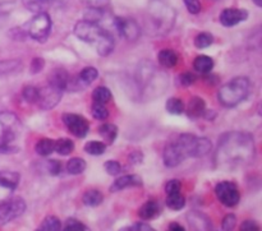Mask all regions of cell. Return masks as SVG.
I'll return each mask as SVG.
<instances>
[{
  "label": "cell",
  "mask_w": 262,
  "mask_h": 231,
  "mask_svg": "<svg viewBox=\"0 0 262 231\" xmlns=\"http://www.w3.org/2000/svg\"><path fill=\"white\" fill-rule=\"evenodd\" d=\"M255 156V141L250 133L228 132L220 137L215 164L227 169L247 165Z\"/></svg>",
  "instance_id": "1"
},
{
  "label": "cell",
  "mask_w": 262,
  "mask_h": 231,
  "mask_svg": "<svg viewBox=\"0 0 262 231\" xmlns=\"http://www.w3.org/2000/svg\"><path fill=\"white\" fill-rule=\"evenodd\" d=\"M211 141L194 134L178 135L164 148V164L168 168H176L189 157H202L211 151Z\"/></svg>",
  "instance_id": "2"
},
{
  "label": "cell",
  "mask_w": 262,
  "mask_h": 231,
  "mask_svg": "<svg viewBox=\"0 0 262 231\" xmlns=\"http://www.w3.org/2000/svg\"><path fill=\"white\" fill-rule=\"evenodd\" d=\"M74 35L79 40L95 46L100 56L110 55L114 50L115 41L113 35L97 23L86 19L79 20L74 26Z\"/></svg>",
  "instance_id": "3"
},
{
  "label": "cell",
  "mask_w": 262,
  "mask_h": 231,
  "mask_svg": "<svg viewBox=\"0 0 262 231\" xmlns=\"http://www.w3.org/2000/svg\"><path fill=\"white\" fill-rule=\"evenodd\" d=\"M251 91V82L246 77H237L225 83L217 94V100L224 107H235L246 100Z\"/></svg>",
  "instance_id": "4"
},
{
  "label": "cell",
  "mask_w": 262,
  "mask_h": 231,
  "mask_svg": "<svg viewBox=\"0 0 262 231\" xmlns=\"http://www.w3.org/2000/svg\"><path fill=\"white\" fill-rule=\"evenodd\" d=\"M22 123L18 117L9 111H0V153L15 152L12 143L19 138Z\"/></svg>",
  "instance_id": "5"
},
{
  "label": "cell",
  "mask_w": 262,
  "mask_h": 231,
  "mask_svg": "<svg viewBox=\"0 0 262 231\" xmlns=\"http://www.w3.org/2000/svg\"><path fill=\"white\" fill-rule=\"evenodd\" d=\"M51 31L50 15L46 12L36 13L27 23H26V33L32 40L38 42H45Z\"/></svg>",
  "instance_id": "6"
},
{
  "label": "cell",
  "mask_w": 262,
  "mask_h": 231,
  "mask_svg": "<svg viewBox=\"0 0 262 231\" xmlns=\"http://www.w3.org/2000/svg\"><path fill=\"white\" fill-rule=\"evenodd\" d=\"M215 194L222 204L225 207H235L241 201V193L238 187L232 181H220L215 187Z\"/></svg>",
  "instance_id": "7"
},
{
  "label": "cell",
  "mask_w": 262,
  "mask_h": 231,
  "mask_svg": "<svg viewBox=\"0 0 262 231\" xmlns=\"http://www.w3.org/2000/svg\"><path fill=\"white\" fill-rule=\"evenodd\" d=\"M26 211V202L22 198H10L0 204V226L22 216Z\"/></svg>",
  "instance_id": "8"
},
{
  "label": "cell",
  "mask_w": 262,
  "mask_h": 231,
  "mask_svg": "<svg viewBox=\"0 0 262 231\" xmlns=\"http://www.w3.org/2000/svg\"><path fill=\"white\" fill-rule=\"evenodd\" d=\"M19 184V174L15 171H0V204L12 198Z\"/></svg>",
  "instance_id": "9"
},
{
  "label": "cell",
  "mask_w": 262,
  "mask_h": 231,
  "mask_svg": "<svg viewBox=\"0 0 262 231\" xmlns=\"http://www.w3.org/2000/svg\"><path fill=\"white\" fill-rule=\"evenodd\" d=\"M61 95H63V91L48 84L46 87L38 88L37 101H36V104L38 105L40 109L51 110L59 104V101L61 100Z\"/></svg>",
  "instance_id": "10"
},
{
  "label": "cell",
  "mask_w": 262,
  "mask_h": 231,
  "mask_svg": "<svg viewBox=\"0 0 262 231\" xmlns=\"http://www.w3.org/2000/svg\"><path fill=\"white\" fill-rule=\"evenodd\" d=\"M63 123L67 127V129L72 133L73 135L78 138H84L90 130V124L87 119H84L82 115L79 114H64L63 115Z\"/></svg>",
  "instance_id": "11"
},
{
  "label": "cell",
  "mask_w": 262,
  "mask_h": 231,
  "mask_svg": "<svg viewBox=\"0 0 262 231\" xmlns=\"http://www.w3.org/2000/svg\"><path fill=\"white\" fill-rule=\"evenodd\" d=\"M114 27L117 32L127 41H136L140 37V27H138L137 22L132 18L115 17Z\"/></svg>",
  "instance_id": "12"
},
{
  "label": "cell",
  "mask_w": 262,
  "mask_h": 231,
  "mask_svg": "<svg viewBox=\"0 0 262 231\" xmlns=\"http://www.w3.org/2000/svg\"><path fill=\"white\" fill-rule=\"evenodd\" d=\"M248 13L245 9H237V8H227L220 13V23L224 27H234L238 23L247 19Z\"/></svg>",
  "instance_id": "13"
},
{
  "label": "cell",
  "mask_w": 262,
  "mask_h": 231,
  "mask_svg": "<svg viewBox=\"0 0 262 231\" xmlns=\"http://www.w3.org/2000/svg\"><path fill=\"white\" fill-rule=\"evenodd\" d=\"M189 225L193 231H214L212 230V222L206 215L199 211H192L187 215Z\"/></svg>",
  "instance_id": "14"
},
{
  "label": "cell",
  "mask_w": 262,
  "mask_h": 231,
  "mask_svg": "<svg viewBox=\"0 0 262 231\" xmlns=\"http://www.w3.org/2000/svg\"><path fill=\"white\" fill-rule=\"evenodd\" d=\"M133 187H142V179L138 175H124L119 176L114 180V183L110 187V192L115 193V192L123 191L127 188H133Z\"/></svg>",
  "instance_id": "15"
},
{
  "label": "cell",
  "mask_w": 262,
  "mask_h": 231,
  "mask_svg": "<svg viewBox=\"0 0 262 231\" xmlns=\"http://www.w3.org/2000/svg\"><path fill=\"white\" fill-rule=\"evenodd\" d=\"M161 209L160 204L156 201H147L146 203L142 204L140 210H138V216L142 220L150 221V220H155L160 216Z\"/></svg>",
  "instance_id": "16"
},
{
  "label": "cell",
  "mask_w": 262,
  "mask_h": 231,
  "mask_svg": "<svg viewBox=\"0 0 262 231\" xmlns=\"http://www.w3.org/2000/svg\"><path fill=\"white\" fill-rule=\"evenodd\" d=\"M69 74L66 69L58 68L55 71L51 72L50 77H49V84L55 88L60 89V91H66L67 86H68Z\"/></svg>",
  "instance_id": "17"
},
{
  "label": "cell",
  "mask_w": 262,
  "mask_h": 231,
  "mask_svg": "<svg viewBox=\"0 0 262 231\" xmlns=\"http://www.w3.org/2000/svg\"><path fill=\"white\" fill-rule=\"evenodd\" d=\"M205 110H206V104H205L204 100L201 97L194 96L189 100L186 112L188 115V118H191V119H199V118L204 117Z\"/></svg>",
  "instance_id": "18"
},
{
  "label": "cell",
  "mask_w": 262,
  "mask_h": 231,
  "mask_svg": "<svg viewBox=\"0 0 262 231\" xmlns=\"http://www.w3.org/2000/svg\"><path fill=\"white\" fill-rule=\"evenodd\" d=\"M158 60L159 64L164 68H174V66L178 64V54L176 53L174 50L171 49H164L159 53L158 55Z\"/></svg>",
  "instance_id": "19"
},
{
  "label": "cell",
  "mask_w": 262,
  "mask_h": 231,
  "mask_svg": "<svg viewBox=\"0 0 262 231\" xmlns=\"http://www.w3.org/2000/svg\"><path fill=\"white\" fill-rule=\"evenodd\" d=\"M193 66L196 69V72L202 74H207L212 71L214 68V60H212L210 56L206 55H200L194 59Z\"/></svg>",
  "instance_id": "20"
},
{
  "label": "cell",
  "mask_w": 262,
  "mask_h": 231,
  "mask_svg": "<svg viewBox=\"0 0 262 231\" xmlns=\"http://www.w3.org/2000/svg\"><path fill=\"white\" fill-rule=\"evenodd\" d=\"M82 201L87 207H97L102 203L104 201V196L97 189H90L82 197Z\"/></svg>",
  "instance_id": "21"
},
{
  "label": "cell",
  "mask_w": 262,
  "mask_h": 231,
  "mask_svg": "<svg viewBox=\"0 0 262 231\" xmlns=\"http://www.w3.org/2000/svg\"><path fill=\"white\" fill-rule=\"evenodd\" d=\"M166 206L173 211H181L186 206V198L181 192L177 193H170L166 197Z\"/></svg>",
  "instance_id": "22"
},
{
  "label": "cell",
  "mask_w": 262,
  "mask_h": 231,
  "mask_svg": "<svg viewBox=\"0 0 262 231\" xmlns=\"http://www.w3.org/2000/svg\"><path fill=\"white\" fill-rule=\"evenodd\" d=\"M23 5L33 13L45 12L54 3V0H22Z\"/></svg>",
  "instance_id": "23"
},
{
  "label": "cell",
  "mask_w": 262,
  "mask_h": 231,
  "mask_svg": "<svg viewBox=\"0 0 262 231\" xmlns=\"http://www.w3.org/2000/svg\"><path fill=\"white\" fill-rule=\"evenodd\" d=\"M54 150H55V141L49 140V138H42V140H40L36 143L35 151L40 156H43V157L51 155Z\"/></svg>",
  "instance_id": "24"
},
{
  "label": "cell",
  "mask_w": 262,
  "mask_h": 231,
  "mask_svg": "<svg viewBox=\"0 0 262 231\" xmlns=\"http://www.w3.org/2000/svg\"><path fill=\"white\" fill-rule=\"evenodd\" d=\"M60 221L55 216H48L42 220L35 231H60Z\"/></svg>",
  "instance_id": "25"
},
{
  "label": "cell",
  "mask_w": 262,
  "mask_h": 231,
  "mask_svg": "<svg viewBox=\"0 0 262 231\" xmlns=\"http://www.w3.org/2000/svg\"><path fill=\"white\" fill-rule=\"evenodd\" d=\"M84 170H86V161L79 157L71 158L67 164V171L72 175H78V174L83 173Z\"/></svg>",
  "instance_id": "26"
},
{
  "label": "cell",
  "mask_w": 262,
  "mask_h": 231,
  "mask_svg": "<svg viewBox=\"0 0 262 231\" xmlns=\"http://www.w3.org/2000/svg\"><path fill=\"white\" fill-rule=\"evenodd\" d=\"M73 150L74 143L71 140H68V138H61V140L55 141V150H54V152L59 153L61 156H66L72 153Z\"/></svg>",
  "instance_id": "27"
},
{
  "label": "cell",
  "mask_w": 262,
  "mask_h": 231,
  "mask_svg": "<svg viewBox=\"0 0 262 231\" xmlns=\"http://www.w3.org/2000/svg\"><path fill=\"white\" fill-rule=\"evenodd\" d=\"M99 133L106 142L113 143L115 141V138H117L118 128L114 124H102L99 128Z\"/></svg>",
  "instance_id": "28"
},
{
  "label": "cell",
  "mask_w": 262,
  "mask_h": 231,
  "mask_svg": "<svg viewBox=\"0 0 262 231\" xmlns=\"http://www.w3.org/2000/svg\"><path fill=\"white\" fill-rule=\"evenodd\" d=\"M110 99H112V92L106 87H97L92 92V100H94V102H97V104L105 105L107 101H110Z\"/></svg>",
  "instance_id": "29"
},
{
  "label": "cell",
  "mask_w": 262,
  "mask_h": 231,
  "mask_svg": "<svg viewBox=\"0 0 262 231\" xmlns=\"http://www.w3.org/2000/svg\"><path fill=\"white\" fill-rule=\"evenodd\" d=\"M105 150H106V146L102 142H99V141H91V142L86 143V146H84V152H87L91 156L102 155Z\"/></svg>",
  "instance_id": "30"
},
{
  "label": "cell",
  "mask_w": 262,
  "mask_h": 231,
  "mask_svg": "<svg viewBox=\"0 0 262 231\" xmlns=\"http://www.w3.org/2000/svg\"><path fill=\"white\" fill-rule=\"evenodd\" d=\"M166 110L173 115H179L184 111V104L181 99L171 97L166 101Z\"/></svg>",
  "instance_id": "31"
},
{
  "label": "cell",
  "mask_w": 262,
  "mask_h": 231,
  "mask_svg": "<svg viewBox=\"0 0 262 231\" xmlns=\"http://www.w3.org/2000/svg\"><path fill=\"white\" fill-rule=\"evenodd\" d=\"M214 42V37L209 32H201L194 37V46L197 49H206Z\"/></svg>",
  "instance_id": "32"
},
{
  "label": "cell",
  "mask_w": 262,
  "mask_h": 231,
  "mask_svg": "<svg viewBox=\"0 0 262 231\" xmlns=\"http://www.w3.org/2000/svg\"><path fill=\"white\" fill-rule=\"evenodd\" d=\"M61 231H91L83 222L78 221L76 219H68L66 221L63 230Z\"/></svg>",
  "instance_id": "33"
},
{
  "label": "cell",
  "mask_w": 262,
  "mask_h": 231,
  "mask_svg": "<svg viewBox=\"0 0 262 231\" xmlns=\"http://www.w3.org/2000/svg\"><path fill=\"white\" fill-rule=\"evenodd\" d=\"M92 117L97 120H105L107 117H109V111L105 107L104 104H97V102H94L91 107Z\"/></svg>",
  "instance_id": "34"
},
{
  "label": "cell",
  "mask_w": 262,
  "mask_h": 231,
  "mask_svg": "<svg viewBox=\"0 0 262 231\" xmlns=\"http://www.w3.org/2000/svg\"><path fill=\"white\" fill-rule=\"evenodd\" d=\"M23 99L26 100L30 104H36L37 101V95H38V88L33 86H26L22 91Z\"/></svg>",
  "instance_id": "35"
},
{
  "label": "cell",
  "mask_w": 262,
  "mask_h": 231,
  "mask_svg": "<svg viewBox=\"0 0 262 231\" xmlns=\"http://www.w3.org/2000/svg\"><path fill=\"white\" fill-rule=\"evenodd\" d=\"M197 77L194 76L193 73L191 72H184V73L179 74L178 77V83L179 86H183V87H189L196 82Z\"/></svg>",
  "instance_id": "36"
},
{
  "label": "cell",
  "mask_w": 262,
  "mask_h": 231,
  "mask_svg": "<svg viewBox=\"0 0 262 231\" xmlns=\"http://www.w3.org/2000/svg\"><path fill=\"white\" fill-rule=\"evenodd\" d=\"M235 225H237V217H235V215H227L222 222V231H233L235 229Z\"/></svg>",
  "instance_id": "37"
},
{
  "label": "cell",
  "mask_w": 262,
  "mask_h": 231,
  "mask_svg": "<svg viewBox=\"0 0 262 231\" xmlns=\"http://www.w3.org/2000/svg\"><path fill=\"white\" fill-rule=\"evenodd\" d=\"M105 170H106V173L109 174V175L117 176L119 175V173L122 171V168H120V164L118 163V161L112 160L105 163Z\"/></svg>",
  "instance_id": "38"
},
{
  "label": "cell",
  "mask_w": 262,
  "mask_h": 231,
  "mask_svg": "<svg viewBox=\"0 0 262 231\" xmlns=\"http://www.w3.org/2000/svg\"><path fill=\"white\" fill-rule=\"evenodd\" d=\"M184 5H186L187 10H188L191 14H199L202 9V5L200 3V0H183Z\"/></svg>",
  "instance_id": "39"
},
{
  "label": "cell",
  "mask_w": 262,
  "mask_h": 231,
  "mask_svg": "<svg viewBox=\"0 0 262 231\" xmlns=\"http://www.w3.org/2000/svg\"><path fill=\"white\" fill-rule=\"evenodd\" d=\"M120 231H156V230L152 229L150 225L143 224V222H138V224L130 225V226L123 227Z\"/></svg>",
  "instance_id": "40"
},
{
  "label": "cell",
  "mask_w": 262,
  "mask_h": 231,
  "mask_svg": "<svg viewBox=\"0 0 262 231\" xmlns=\"http://www.w3.org/2000/svg\"><path fill=\"white\" fill-rule=\"evenodd\" d=\"M182 189V183L177 179H173V180L168 181L165 186V192L166 194H170V193H177V192H181Z\"/></svg>",
  "instance_id": "41"
},
{
  "label": "cell",
  "mask_w": 262,
  "mask_h": 231,
  "mask_svg": "<svg viewBox=\"0 0 262 231\" xmlns=\"http://www.w3.org/2000/svg\"><path fill=\"white\" fill-rule=\"evenodd\" d=\"M239 231H260V225L253 220H246L241 225Z\"/></svg>",
  "instance_id": "42"
},
{
  "label": "cell",
  "mask_w": 262,
  "mask_h": 231,
  "mask_svg": "<svg viewBox=\"0 0 262 231\" xmlns=\"http://www.w3.org/2000/svg\"><path fill=\"white\" fill-rule=\"evenodd\" d=\"M48 169H49V173L51 174V175L56 176L60 174L61 171V164L59 163V161L56 160H50L48 163Z\"/></svg>",
  "instance_id": "43"
},
{
  "label": "cell",
  "mask_w": 262,
  "mask_h": 231,
  "mask_svg": "<svg viewBox=\"0 0 262 231\" xmlns=\"http://www.w3.org/2000/svg\"><path fill=\"white\" fill-rule=\"evenodd\" d=\"M43 64H45V61H43L41 58L33 59L32 63H31V73L36 74V73H38V72L42 71Z\"/></svg>",
  "instance_id": "44"
},
{
  "label": "cell",
  "mask_w": 262,
  "mask_h": 231,
  "mask_svg": "<svg viewBox=\"0 0 262 231\" xmlns=\"http://www.w3.org/2000/svg\"><path fill=\"white\" fill-rule=\"evenodd\" d=\"M109 2L110 0H82L89 8H104Z\"/></svg>",
  "instance_id": "45"
},
{
  "label": "cell",
  "mask_w": 262,
  "mask_h": 231,
  "mask_svg": "<svg viewBox=\"0 0 262 231\" xmlns=\"http://www.w3.org/2000/svg\"><path fill=\"white\" fill-rule=\"evenodd\" d=\"M129 161L133 164H138L142 161V153L138 152V151H136V152H132L129 155Z\"/></svg>",
  "instance_id": "46"
},
{
  "label": "cell",
  "mask_w": 262,
  "mask_h": 231,
  "mask_svg": "<svg viewBox=\"0 0 262 231\" xmlns=\"http://www.w3.org/2000/svg\"><path fill=\"white\" fill-rule=\"evenodd\" d=\"M168 231H186V229H184L182 225L177 224V222H171V224L169 225Z\"/></svg>",
  "instance_id": "47"
},
{
  "label": "cell",
  "mask_w": 262,
  "mask_h": 231,
  "mask_svg": "<svg viewBox=\"0 0 262 231\" xmlns=\"http://www.w3.org/2000/svg\"><path fill=\"white\" fill-rule=\"evenodd\" d=\"M253 3H255L257 7H262V0H253Z\"/></svg>",
  "instance_id": "48"
}]
</instances>
